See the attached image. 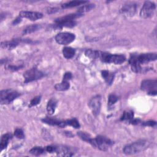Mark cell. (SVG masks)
I'll list each match as a JSON object with an SVG mask.
<instances>
[{"instance_id":"6da1fadb","label":"cell","mask_w":157,"mask_h":157,"mask_svg":"<svg viewBox=\"0 0 157 157\" xmlns=\"http://www.w3.org/2000/svg\"><path fill=\"white\" fill-rule=\"evenodd\" d=\"M157 58L156 53H142L140 55H132L129 59V63L131 66V69L135 72H142L140 64H145L150 61H155Z\"/></svg>"},{"instance_id":"7a4b0ae2","label":"cell","mask_w":157,"mask_h":157,"mask_svg":"<svg viewBox=\"0 0 157 157\" xmlns=\"http://www.w3.org/2000/svg\"><path fill=\"white\" fill-rule=\"evenodd\" d=\"M148 142L145 140H139L126 145L123 148V153L126 155H134L146 149Z\"/></svg>"},{"instance_id":"3957f363","label":"cell","mask_w":157,"mask_h":157,"mask_svg":"<svg viewBox=\"0 0 157 157\" xmlns=\"http://www.w3.org/2000/svg\"><path fill=\"white\" fill-rule=\"evenodd\" d=\"M89 143L102 151L107 150L113 144L110 139L103 136H98L94 139L91 138Z\"/></svg>"},{"instance_id":"277c9868","label":"cell","mask_w":157,"mask_h":157,"mask_svg":"<svg viewBox=\"0 0 157 157\" xmlns=\"http://www.w3.org/2000/svg\"><path fill=\"white\" fill-rule=\"evenodd\" d=\"M82 15L80 13L69 14L66 16L56 19L55 23L57 27H69L72 28L76 25V21L74 20L75 18L80 17Z\"/></svg>"},{"instance_id":"5b68a950","label":"cell","mask_w":157,"mask_h":157,"mask_svg":"<svg viewBox=\"0 0 157 157\" xmlns=\"http://www.w3.org/2000/svg\"><path fill=\"white\" fill-rule=\"evenodd\" d=\"M102 61L107 63H114L115 64H120L124 62L126 58L122 55H113L106 52H102L99 51V56Z\"/></svg>"},{"instance_id":"8992f818","label":"cell","mask_w":157,"mask_h":157,"mask_svg":"<svg viewBox=\"0 0 157 157\" xmlns=\"http://www.w3.org/2000/svg\"><path fill=\"white\" fill-rule=\"evenodd\" d=\"M20 96V94L12 89H7L1 91L0 102L1 104H9Z\"/></svg>"},{"instance_id":"52a82bcc","label":"cell","mask_w":157,"mask_h":157,"mask_svg":"<svg viewBox=\"0 0 157 157\" xmlns=\"http://www.w3.org/2000/svg\"><path fill=\"white\" fill-rule=\"evenodd\" d=\"M141 90L146 91L150 95H156L157 89V81L156 80H145L142 82Z\"/></svg>"},{"instance_id":"ba28073f","label":"cell","mask_w":157,"mask_h":157,"mask_svg":"<svg viewBox=\"0 0 157 157\" xmlns=\"http://www.w3.org/2000/svg\"><path fill=\"white\" fill-rule=\"evenodd\" d=\"M156 9V5L154 2L147 1H145L140 11L141 17L147 18L153 16Z\"/></svg>"},{"instance_id":"9c48e42d","label":"cell","mask_w":157,"mask_h":157,"mask_svg":"<svg viewBox=\"0 0 157 157\" xmlns=\"http://www.w3.org/2000/svg\"><path fill=\"white\" fill-rule=\"evenodd\" d=\"M75 35L71 33H60L55 36L56 42L60 45H67L75 39Z\"/></svg>"},{"instance_id":"30bf717a","label":"cell","mask_w":157,"mask_h":157,"mask_svg":"<svg viewBox=\"0 0 157 157\" xmlns=\"http://www.w3.org/2000/svg\"><path fill=\"white\" fill-rule=\"evenodd\" d=\"M101 105V98L99 95H96L91 98L88 102V106L93 114L97 117L100 112Z\"/></svg>"},{"instance_id":"8fae6325","label":"cell","mask_w":157,"mask_h":157,"mask_svg":"<svg viewBox=\"0 0 157 157\" xmlns=\"http://www.w3.org/2000/svg\"><path fill=\"white\" fill-rule=\"evenodd\" d=\"M25 78V82L28 83L37 79H40L44 76V74L36 68H32L26 71L23 74Z\"/></svg>"},{"instance_id":"7c38bea8","label":"cell","mask_w":157,"mask_h":157,"mask_svg":"<svg viewBox=\"0 0 157 157\" xmlns=\"http://www.w3.org/2000/svg\"><path fill=\"white\" fill-rule=\"evenodd\" d=\"M58 155L61 156H73L75 153L74 148L71 147L64 146V145H58L55 146V150Z\"/></svg>"},{"instance_id":"4fadbf2b","label":"cell","mask_w":157,"mask_h":157,"mask_svg":"<svg viewBox=\"0 0 157 157\" xmlns=\"http://www.w3.org/2000/svg\"><path fill=\"white\" fill-rule=\"evenodd\" d=\"M137 9L136 4L134 2H128L121 7L120 12L126 16H132L135 13Z\"/></svg>"},{"instance_id":"5bb4252c","label":"cell","mask_w":157,"mask_h":157,"mask_svg":"<svg viewBox=\"0 0 157 157\" xmlns=\"http://www.w3.org/2000/svg\"><path fill=\"white\" fill-rule=\"evenodd\" d=\"M19 17L21 18H26L32 21H35L43 17L42 13L37 12L21 11L19 13Z\"/></svg>"},{"instance_id":"9a60e30c","label":"cell","mask_w":157,"mask_h":157,"mask_svg":"<svg viewBox=\"0 0 157 157\" xmlns=\"http://www.w3.org/2000/svg\"><path fill=\"white\" fill-rule=\"evenodd\" d=\"M42 121L48 124H50L52 126H58L61 128H64L66 126L65 121H60L55 118H52L49 117H46L44 119H42Z\"/></svg>"},{"instance_id":"2e32d148","label":"cell","mask_w":157,"mask_h":157,"mask_svg":"<svg viewBox=\"0 0 157 157\" xmlns=\"http://www.w3.org/2000/svg\"><path fill=\"white\" fill-rule=\"evenodd\" d=\"M18 44V40H12L11 41H5L2 42L1 44V46L3 48H6L7 50H12L16 47V46Z\"/></svg>"},{"instance_id":"e0dca14e","label":"cell","mask_w":157,"mask_h":157,"mask_svg":"<svg viewBox=\"0 0 157 157\" xmlns=\"http://www.w3.org/2000/svg\"><path fill=\"white\" fill-rule=\"evenodd\" d=\"M56 103V101L54 98H52L48 101L47 104V111L49 115H52L55 112Z\"/></svg>"},{"instance_id":"ac0fdd59","label":"cell","mask_w":157,"mask_h":157,"mask_svg":"<svg viewBox=\"0 0 157 157\" xmlns=\"http://www.w3.org/2000/svg\"><path fill=\"white\" fill-rule=\"evenodd\" d=\"M10 137H11V135L9 133L5 134L2 136L1 138V141H0L1 150H2L6 148V147L8 144V142H9V139H10Z\"/></svg>"},{"instance_id":"d6986e66","label":"cell","mask_w":157,"mask_h":157,"mask_svg":"<svg viewBox=\"0 0 157 157\" xmlns=\"http://www.w3.org/2000/svg\"><path fill=\"white\" fill-rule=\"evenodd\" d=\"M88 1H69L68 2L64 3L62 5V7L64 9L66 8H71V7H75L79 5H81L82 4H85V3H87Z\"/></svg>"},{"instance_id":"ffe728a7","label":"cell","mask_w":157,"mask_h":157,"mask_svg":"<svg viewBox=\"0 0 157 157\" xmlns=\"http://www.w3.org/2000/svg\"><path fill=\"white\" fill-rule=\"evenodd\" d=\"M63 54L66 58L70 59L74 56L75 50L71 47H66L63 48Z\"/></svg>"},{"instance_id":"44dd1931","label":"cell","mask_w":157,"mask_h":157,"mask_svg":"<svg viewBox=\"0 0 157 157\" xmlns=\"http://www.w3.org/2000/svg\"><path fill=\"white\" fill-rule=\"evenodd\" d=\"M70 85L67 81L63 80L61 83H57L55 85V88L57 91H65L69 88Z\"/></svg>"},{"instance_id":"7402d4cb","label":"cell","mask_w":157,"mask_h":157,"mask_svg":"<svg viewBox=\"0 0 157 157\" xmlns=\"http://www.w3.org/2000/svg\"><path fill=\"white\" fill-rule=\"evenodd\" d=\"M41 28V25H39V24H34V25H29L28 26H27L23 32V34H29V33H33L38 29H39Z\"/></svg>"},{"instance_id":"603a6c76","label":"cell","mask_w":157,"mask_h":157,"mask_svg":"<svg viewBox=\"0 0 157 157\" xmlns=\"http://www.w3.org/2000/svg\"><path fill=\"white\" fill-rule=\"evenodd\" d=\"M99 51L93 50L91 49H88L85 52V55L91 59H96L98 58Z\"/></svg>"},{"instance_id":"cb8c5ba5","label":"cell","mask_w":157,"mask_h":157,"mask_svg":"<svg viewBox=\"0 0 157 157\" xmlns=\"http://www.w3.org/2000/svg\"><path fill=\"white\" fill-rule=\"evenodd\" d=\"M45 152V149L41 147H36L29 150V153L33 155H40Z\"/></svg>"},{"instance_id":"d4e9b609","label":"cell","mask_w":157,"mask_h":157,"mask_svg":"<svg viewBox=\"0 0 157 157\" xmlns=\"http://www.w3.org/2000/svg\"><path fill=\"white\" fill-rule=\"evenodd\" d=\"M94 7V4H86V5H83V6L80 7L78 9V13L82 14V13L86 12L88 11L91 10Z\"/></svg>"},{"instance_id":"484cf974","label":"cell","mask_w":157,"mask_h":157,"mask_svg":"<svg viewBox=\"0 0 157 157\" xmlns=\"http://www.w3.org/2000/svg\"><path fill=\"white\" fill-rule=\"evenodd\" d=\"M134 118V113L132 111H125L124 112L121 120H128L131 121Z\"/></svg>"},{"instance_id":"4316f807","label":"cell","mask_w":157,"mask_h":157,"mask_svg":"<svg viewBox=\"0 0 157 157\" xmlns=\"http://www.w3.org/2000/svg\"><path fill=\"white\" fill-rule=\"evenodd\" d=\"M66 125H69L75 128H80V124L78 121L75 118H72L70 120H67L65 121Z\"/></svg>"},{"instance_id":"83f0119b","label":"cell","mask_w":157,"mask_h":157,"mask_svg":"<svg viewBox=\"0 0 157 157\" xmlns=\"http://www.w3.org/2000/svg\"><path fill=\"white\" fill-rule=\"evenodd\" d=\"M77 135L80 137V139H82L83 140L89 142L90 140L91 139V137L90 136L89 134H86V132H77Z\"/></svg>"},{"instance_id":"f1b7e54d","label":"cell","mask_w":157,"mask_h":157,"mask_svg":"<svg viewBox=\"0 0 157 157\" xmlns=\"http://www.w3.org/2000/svg\"><path fill=\"white\" fill-rule=\"evenodd\" d=\"M14 135L18 139H23L25 137V134L21 129L20 128H17L15 131H14Z\"/></svg>"},{"instance_id":"f546056e","label":"cell","mask_w":157,"mask_h":157,"mask_svg":"<svg viewBox=\"0 0 157 157\" xmlns=\"http://www.w3.org/2000/svg\"><path fill=\"white\" fill-rule=\"evenodd\" d=\"M118 97L115 95V94H110L109 96V101H108V104L109 105H112L113 104H115L117 101H118Z\"/></svg>"},{"instance_id":"4dcf8cb0","label":"cell","mask_w":157,"mask_h":157,"mask_svg":"<svg viewBox=\"0 0 157 157\" xmlns=\"http://www.w3.org/2000/svg\"><path fill=\"white\" fill-rule=\"evenodd\" d=\"M40 100H41V96H36L35 98H34L31 101V102H30L31 106H34V105H37V104L40 102Z\"/></svg>"},{"instance_id":"1f68e13d","label":"cell","mask_w":157,"mask_h":157,"mask_svg":"<svg viewBox=\"0 0 157 157\" xmlns=\"http://www.w3.org/2000/svg\"><path fill=\"white\" fill-rule=\"evenodd\" d=\"M113 78H114V75L112 74V73H109V75L105 77L104 78L105 82L109 83V84H111L112 82H113Z\"/></svg>"},{"instance_id":"d6a6232c","label":"cell","mask_w":157,"mask_h":157,"mask_svg":"<svg viewBox=\"0 0 157 157\" xmlns=\"http://www.w3.org/2000/svg\"><path fill=\"white\" fill-rule=\"evenodd\" d=\"M72 77V74L71 72H66L63 76V80H65V81H68L69 80L71 79Z\"/></svg>"},{"instance_id":"836d02e7","label":"cell","mask_w":157,"mask_h":157,"mask_svg":"<svg viewBox=\"0 0 157 157\" xmlns=\"http://www.w3.org/2000/svg\"><path fill=\"white\" fill-rule=\"evenodd\" d=\"M143 124L144 126H154L156 125V122L154 121H152V120H150V121H146V122H144L143 123Z\"/></svg>"},{"instance_id":"e575fe53","label":"cell","mask_w":157,"mask_h":157,"mask_svg":"<svg viewBox=\"0 0 157 157\" xmlns=\"http://www.w3.org/2000/svg\"><path fill=\"white\" fill-rule=\"evenodd\" d=\"M22 66H10V65H8L6 66V68L9 69V70H12V71H16L19 69L20 68H21Z\"/></svg>"},{"instance_id":"d590c367","label":"cell","mask_w":157,"mask_h":157,"mask_svg":"<svg viewBox=\"0 0 157 157\" xmlns=\"http://www.w3.org/2000/svg\"><path fill=\"white\" fill-rule=\"evenodd\" d=\"M58 11V9L56 8H53V7H50L47 9V13L50 14V13H55L56 12Z\"/></svg>"},{"instance_id":"8d00e7d4","label":"cell","mask_w":157,"mask_h":157,"mask_svg":"<svg viewBox=\"0 0 157 157\" xmlns=\"http://www.w3.org/2000/svg\"><path fill=\"white\" fill-rule=\"evenodd\" d=\"M20 21H21V17H19L17 18L13 21V25H17V24L19 23Z\"/></svg>"},{"instance_id":"74e56055","label":"cell","mask_w":157,"mask_h":157,"mask_svg":"<svg viewBox=\"0 0 157 157\" xmlns=\"http://www.w3.org/2000/svg\"><path fill=\"white\" fill-rule=\"evenodd\" d=\"M109 74V72L107 71H102V76L104 77V78H105Z\"/></svg>"}]
</instances>
